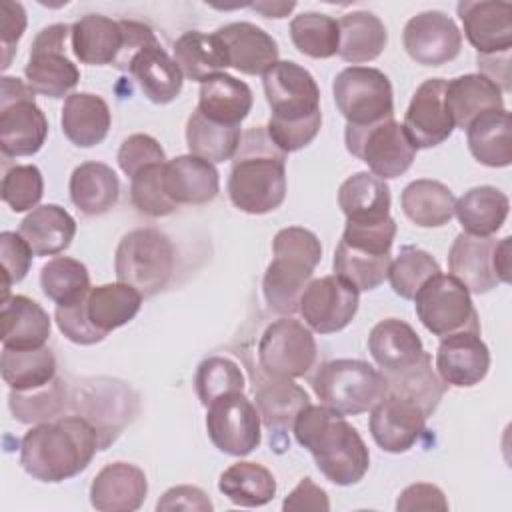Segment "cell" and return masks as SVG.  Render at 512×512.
Listing matches in <instances>:
<instances>
[{
	"mask_svg": "<svg viewBox=\"0 0 512 512\" xmlns=\"http://www.w3.org/2000/svg\"><path fill=\"white\" fill-rule=\"evenodd\" d=\"M264 94L272 110L266 132L282 152L308 146L320 132V88L314 76L292 60H278L264 76Z\"/></svg>",
	"mask_w": 512,
	"mask_h": 512,
	"instance_id": "1",
	"label": "cell"
},
{
	"mask_svg": "<svg viewBox=\"0 0 512 512\" xmlns=\"http://www.w3.org/2000/svg\"><path fill=\"white\" fill-rule=\"evenodd\" d=\"M102 450L98 428L84 416H60L32 426L20 442L22 468L40 482H62L88 468Z\"/></svg>",
	"mask_w": 512,
	"mask_h": 512,
	"instance_id": "2",
	"label": "cell"
},
{
	"mask_svg": "<svg viewBox=\"0 0 512 512\" xmlns=\"http://www.w3.org/2000/svg\"><path fill=\"white\" fill-rule=\"evenodd\" d=\"M294 436L316 460L318 470L336 486L364 478L370 466L368 448L358 430L336 410L308 404L294 420Z\"/></svg>",
	"mask_w": 512,
	"mask_h": 512,
	"instance_id": "3",
	"label": "cell"
},
{
	"mask_svg": "<svg viewBox=\"0 0 512 512\" xmlns=\"http://www.w3.org/2000/svg\"><path fill=\"white\" fill-rule=\"evenodd\" d=\"M286 152L268 136L266 126L248 128L232 158L228 198L246 214H268L286 198Z\"/></svg>",
	"mask_w": 512,
	"mask_h": 512,
	"instance_id": "4",
	"label": "cell"
},
{
	"mask_svg": "<svg viewBox=\"0 0 512 512\" xmlns=\"http://www.w3.org/2000/svg\"><path fill=\"white\" fill-rule=\"evenodd\" d=\"M274 258L262 280V294L270 310L292 316L298 302L322 260L318 236L302 226H288L276 232L272 240Z\"/></svg>",
	"mask_w": 512,
	"mask_h": 512,
	"instance_id": "5",
	"label": "cell"
},
{
	"mask_svg": "<svg viewBox=\"0 0 512 512\" xmlns=\"http://www.w3.org/2000/svg\"><path fill=\"white\" fill-rule=\"evenodd\" d=\"M312 388L324 406L342 416H356L386 396L388 380L368 362L338 358L316 368Z\"/></svg>",
	"mask_w": 512,
	"mask_h": 512,
	"instance_id": "6",
	"label": "cell"
},
{
	"mask_svg": "<svg viewBox=\"0 0 512 512\" xmlns=\"http://www.w3.org/2000/svg\"><path fill=\"white\" fill-rule=\"evenodd\" d=\"M118 282L130 284L144 298L158 294L174 272V246L156 228H136L122 236L114 254Z\"/></svg>",
	"mask_w": 512,
	"mask_h": 512,
	"instance_id": "7",
	"label": "cell"
},
{
	"mask_svg": "<svg viewBox=\"0 0 512 512\" xmlns=\"http://www.w3.org/2000/svg\"><path fill=\"white\" fill-rule=\"evenodd\" d=\"M34 90L14 76L0 82V150L8 156L36 154L48 136V120L34 100Z\"/></svg>",
	"mask_w": 512,
	"mask_h": 512,
	"instance_id": "8",
	"label": "cell"
},
{
	"mask_svg": "<svg viewBox=\"0 0 512 512\" xmlns=\"http://www.w3.org/2000/svg\"><path fill=\"white\" fill-rule=\"evenodd\" d=\"M332 94L338 112L350 126H370L394 118L392 84L378 68H344L332 82Z\"/></svg>",
	"mask_w": 512,
	"mask_h": 512,
	"instance_id": "9",
	"label": "cell"
},
{
	"mask_svg": "<svg viewBox=\"0 0 512 512\" xmlns=\"http://www.w3.org/2000/svg\"><path fill=\"white\" fill-rule=\"evenodd\" d=\"M418 320L434 336H450L456 332H480L478 314L470 292L450 274H436L422 284L414 296Z\"/></svg>",
	"mask_w": 512,
	"mask_h": 512,
	"instance_id": "10",
	"label": "cell"
},
{
	"mask_svg": "<svg viewBox=\"0 0 512 512\" xmlns=\"http://www.w3.org/2000/svg\"><path fill=\"white\" fill-rule=\"evenodd\" d=\"M344 140L348 152L366 162L370 172L382 180L402 176L416 158V148L394 118L370 126L346 124Z\"/></svg>",
	"mask_w": 512,
	"mask_h": 512,
	"instance_id": "11",
	"label": "cell"
},
{
	"mask_svg": "<svg viewBox=\"0 0 512 512\" xmlns=\"http://www.w3.org/2000/svg\"><path fill=\"white\" fill-rule=\"evenodd\" d=\"M316 356L312 330L290 316L268 324L258 342V364L270 378H302L314 368Z\"/></svg>",
	"mask_w": 512,
	"mask_h": 512,
	"instance_id": "12",
	"label": "cell"
},
{
	"mask_svg": "<svg viewBox=\"0 0 512 512\" xmlns=\"http://www.w3.org/2000/svg\"><path fill=\"white\" fill-rule=\"evenodd\" d=\"M68 34L70 26L66 24H50L36 34L30 46V58L24 66L26 84L36 94L68 98V92L76 88L80 72L64 52Z\"/></svg>",
	"mask_w": 512,
	"mask_h": 512,
	"instance_id": "13",
	"label": "cell"
},
{
	"mask_svg": "<svg viewBox=\"0 0 512 512\" xmlns=\"http://www.w3.org/2000/svg\"><path fill=\"white\" fill-rule=\"evenodd\" d=\"M206 432L220 452L246 456L260 446V414L244 392H230L206 406Z\"/></svg>",
	"mask_w": 512,
	"mask_h": 512,
	"instance_id": "14",
	"label": "cell"
},
{
	"mask_svg": "<svg viewBox=\"0 0 512 512\" xmlns=\"http://www.w3.org/2000/svg\"><path fill=\"white\" fill-rule=\"evenodd\" d=\"M358 290L336 274L310 280L304 288L298 312L306 326L318 334L344 330L358 312Z\"/></svg>",
	"mask_w": 512,
	"mask_h": 512,
	"instance_id": "15",
	"label": "cell"
},
{
	"mask_svg": "<svg viewBox=\"0 0 512 512\" xmlns=\"http://www.w3.org/2000/svg\"><path fill=\"white\" fill-rule=\"evenodd\" d=\"M402 42L416 64L442 66L460 54L462 32L448 14L426 10L406 22Z\"/></svg>",
	"mask_w": 512,
	"mask_h": 512,
	"instance_id": "16",
	"label": "cell"
},
{
	"mask_svg": "<svg viewBox=\"0 0 512 512\" xmlns=\"http://www.w3.org/2000/svg\"><path fill=\"white\" fill-rule=\"evenodd\" d=\"M426 414L422 408L394 392H386L370 408V434L374 442L390 454L408 452L426 430Z\"/></svg>",
	"mask_w": 512,
	"mask_h": 512,
	"instance_id": "17",
	"label": "cell"
},
{
	"mask_svg": "<svg viewBox=\"0 0 512 512\" xmlns=\"http://www.w3.org/2000/svg\"><path fill=\"white\" fill-rule=\"evenodd\" d=\"M444 90L446 80L428 78L416 88L408 104L402 128L416 150L434 148L454 132L452 118L444 104Z\"/></svg>",
	"mask_w": 512,
	"mask_h": 512,
	"instance_id": "18",
	"label": "cell"
},
{
	"mask_svg": "<svg viewBox=\"0 0 512 512\" xmlns=\"http://www.w3.org/2000/svg\"><path fill=\"white\" fill-rule=\"evenodd\" d=\"M458 16L478 56H502L512 48V4L502 0L458 2Z\"/></svg>",
	"mask_w": 512,
	"mask_h": 512,
	"instance_id": "19",
	"label": "cell"
},
{
	"mask_svg": "<svg viewBox=\"0 0 512 512\" xmlns=\"http://www.w3.org/2000/svg\"><path fill=\"white\" fill-rule=\"evenodd\" d=\"M490 368V352L480 332H456L440 340L436 352L438 376L456 388L480 384Z\"/></svg>",
	"mask_w": 512,
	"mask_h": 512,
	"instance_id": "20",
	"label": "cell"
},
{
	"mask_svg": "<svg viewBox=\"0 0 512 512\" xmlns=\"http://www.w3.org/2000/svg\"><path fill=\"white\" fill-rule=\"evenodd\" d=\"M148 494L142 468L128 462L106 464L90 484V504L100 512L138 510Z\"/></svg>",
	"mask_w": 512,
	"mask_h": 512,
	"instance_id": "21",
	"label": "cell"
},
{
	"mask_svg": "<svg viewBox=\"0 0 512 512\" xmlns=\"http://www.w3.org/2000/svg\"><path fill=\"white\" fill-rule=\"evenodd\" d=\"M224 42L228 64L242 74H266L278 62L276 40L252 22H230L216 30Z\"/></svg>",
	"mask_w": 512,
	"mask_h": 512,
	"instance_id": "22",
	"label": "cell"
},
{
	"mask_svg": "<svg viewBox=\"0 0 512 512\" xmlns=\"http://www.w3.org/2000/svg\"><path fill=\"white\" fill-rule=\"evenodd\" d=\"M368 350L384 376L398 374L428 356L416 330L398 318L380 320L370 330Z\"/></svg>",
	"mask_w": 512,
	"mask_h": 512,
	"instance_id": "23",
	"label": "cell"
},
{
	"mask_svg": "<svg viewBox=\"0 0 512 512\" xmlns=\"http://www.w3.org/2000/svg\"><path fill=\"white\" fill-rule=\"evenodd\" d=\"M496 240L492 236H470L458 234L448 250V270L470 294H486L500 284L492 254Z\"/></svg>",
	"mask_w": 512,
	"mask_h": 512,
	"instance_id": "24",
	"label": "cell"
},
{
	"mask_svg": "<svg viewBox=\"0 0 512 512\" xmlns=\"http://www.w3.org/2000/svg\"><path fill=\"white\" fill-rule=\"evenodd\" d=\"M164 190L176 206L208 204L220 192V176L212 162L194 154H184L166 160Z\"/></svg>",
	"mask_w": 512,
	"mask_h": 512,
	"instance_id": "25",
	"label": "cell"
},
{
	"mask_svg": "<svg viewBox=\"0 0 512 512\" xmlns=\"http://www.w3.org/2000/svg\"><path fill=\"white\" fill-rule=\"evenodd\" d=\"M126 72L134 76L144 96L154 104H168L182 92L184 74L158 40L142 46Z\"/></svg>",
	"mask_w": 512,
	"mask_h": 512,
	"instance_id": "26",
	"label": "cell"
},
{
	"mask_svg": "<svg viewBox=\"0 0 512 512\" xmlns=\"http://www.w3.org/2000/svg\"><path fill=\"white\" fill-rule=\"evenodd\" d=\"M0 322L2 346L14 350L46 346V340L50 338L52 330L48 312L36 300L24 294H14L2 300Z\"/></svg>",
	"mask_w": 512,
	"mask_h": 512,
	"instance_id": "27",
	"label": "cell"
},
{
	"mask_svg": "<svg viewBox=\"0 0 512 512\" xmlns=\"http://www.w3.org/2000/svg\"><path fill=\"white\" fill-rule=\"evenodd\" d=\"M502 90L484 74H464L446 80L444 104L454 128L466 130L468 124L484 112L502 110Z\"/></svg>",
	"mask_w": 512,
	"mask_h": 512,
	"instance_id": "28",
	"label": "cell"
},
{
	"mask_svg": "<svg viewBox=\"0 0 512 512\" xmlns=\"http://www.w3.org/2000/svg\"><path fill=\"white\" fill-rule=\"evenodd\" d=\"M74 56L82 64L106 66L114 64L124 46V30L120 20L102 14H86L70 26Z\"/></svg>",
	"mask_w": 512,
	"mask_h": 512,
	"instance_id": "29",
	"label": "cell"
},
{
	"mask_svg": "<svg viewBox=\"0 0 512 512\" xmlns=\"http://www.w3.org/2000/svg\"><path fill=\"white\" fill-rule=\"evenodd\" d=\"M252 90L246 82L230 74H214L202 82L196 110L212 122L240 126L252 110Z\"/></svg>",
	"mask_w": 512,
	"mask_h": 512,
	"instance_id": "30",
	"label": "cell"
},
{
	"mask_svg": "<svg viewBox=\"0 0 512 512\" xmlns=\"http://www.w3.org/2000/svg\"><path fill=\"white\" fill-rule=\"evenodd\" d=\"M110 108L104 98L90 92H74L62 106V132L78 148L100 144L110 130Z\"/></svg>",
	"mask_w": 512,
	"mask_h": 512,
	"instance_id": "31",
	"label": "cell"
},
{
	"mask_svg": "<svg viewBox=\"0 0 512 512\" xmlns=\"http://www.w3.org/2000/svg\"><path fill=\"white\" fill-rule=\"evenodd\" d=\"M310 404L304 388L290 378H266L254 386V406L270 434L280 436L294 426L296 416Z\"/></svg>",
	"mask_w": 512,
	"mask_h": 512,
	"instance_id": "32",
	"label": "cell"
},
{
	"mask_svg": "<svg viewBox=\"0 0 512 512\" xmlns=\"http://www.w3.org/2000/svg\"><path fill=\"white\" fill-rule=\"evenodd\" d=\"M338 206L346 222H382L390 216V188L372 172H356L340 184Z\"/></svg>",
	"mask_w": 512,
	"mask_h": 512,
	"instance_id": "33",
	"label": "cell"
},
{
	"mask_svg": "<svg viewBox=\"0 0 512 512\" xmlns=\"http://www.w3.org/2000/svg\"><path fill=\"white\" fill-rule=\"evenodd\" d=\"M470 154L484 166L506 168L512 162L510 112L490 110L474 118L466 128Z\"/></svg>",
	"mask_w": 512,
	"mask_h": 512,
	"instance_id": "34",
	"label": "cell"
},
{
	"mask_svg": "<svg viewBox=\"0 0 512 512\" xmlns=\"http://www.w3.org/2000/svg\"><path fill=\"white\" fill-rule=\"evenodd\" d=\"M18 234L34 256H54L66 250L76 234V220L58 204H42L20 222Z\"/></svg>",
	"mask_w": 512,
	"mask_h": 512,
	"instance_id": "35",
	"label": "cell"
},
{
	"mask_svg": "<svg viewBox=\"0 0 512 512\" xmlns=\"http://www.w3.org/2000/svg\"><path fill=\"white\" fill-rule=\"evenodd\" d=\"M70 200L86 216H100L116 206L120 180L116 172L102 162H82L70 176Z\"/></svg>",
	"mask_w": 512,
	"mask_h": 512,
	"instance_id": "36",
	"label": "cell"
},
{
	"mask_svg": "<svg viewBox=\"0 0 512 512\" xmlns=\"http://www.w3.org/2000/svg\"><path fill=\"white\" fill-rule=\"evenodd\" d=\"M340 44L338 56L350 64H364L376 60L388 42L384 22L366 10L348 12L338 20Z\"/></svg>",
	"mask_w": 512,
	"mask_h": 512,
	"instance_id": "37",
	"label": "cell"
},
{
	"mask_svg": "<svg viewBox=\"0 0 512 512\" xmlns=\"http://www.w3.org/2000/svg\"><path fill=\"white\" fill-rule=\"evenodd\" d=\"M510 210L508 196L496 186H476L464 192L456 204L454 214L470 236H492L506 222Z\"/></svg>",
	"mask_w": 512,
	"mask_h": 512,
	"instance_id": "38",
	"label": "cell"
},
{
	"mask_svg": "<svg viewBox=\"0 0 512 512\" xmlns=\"http://www.w3.org/2000/svg\"><path fill=\"white\" fill-rule=\"evenodd\" d=\"M142 294L124 282L102 284L90 288L86 296V314L92 326L108 336V332L128 324L140 312Z\"/></svg>",
	"mask_w": 512,
	"mask_h": 512,
	"instance_id": "39",
	"label": "cell"
},
{
	"mask_svg": "<svg viewBox=\"0 0 512 512\" xmlns=\"http://www.w3.org/2000/svg\"><path fill=\"white\" fill-rule=\"evenodd\" d=\"M456 198L452 190L430 178H418L410 182L400 196L402 212L410 222L422 228H440L454 216Z\"/></svg>",
	"mask_w": 512,
	"mask_h": 512,
	"instance_id": "40",
	"label": "cell"
},
{
	"mask_svg": "<svg viewBox=\"0 0 512 512\" xmlns=\"http://www.w3.org/2000/svg\"><path fill=\"white\" fill-rule=\"evenodd\" d=\"M174 62L182 70L184 78L204 82L214 74L228 68V54L218 34H206L198 30L184 32L174 44Z\"/></svg>",
	"mask_w": 512,
	"mask_h": 512,
	"instance_id": "41",
	"label": "cell"
},
{
	"mask_svg": "<svg viewBox=\"0 0 512 512\" xmlns=\"http://www.w3.org/2000/svg\"><path fill=\"white\" fill-rule=\"evenodd\" d=\"M218 488L232 504L254 508L264 506L274 498L276 480L262 464L236 462L220 474Z\"/></svg>",
	"mask_w": 512,
	"mask_h": 512,
	"instance_id": "42",
	"label": "cell"
},
{
	"mask_svg": "<svg viewBox=\"0 0 512 512\" xmlns=\"http://www.w3.org/2000/svg\"><path fill=\"white\" fill-rule=\"evenodd\" d=\"M0 368L4 382L16 392L46 386L56 378V358L48 346L30 350L2 348Z\"/></svg>",
	"mask_w": 512,
	"mask_h": 512,
	"instance_id": "43",
	"label": "cell"
},
{
	"mask_svg": "<svg viewBox=\"0 0 512 512\" xmlns=\"http://www.w3.org/2000/svg\"><path fill=\"white\" fill-rule=\"evenodd\" d=\"M240 138V126L212 122L198 110H194L186 122V144L190 154L212 164L232 160L238 150Z\"/></svg>",
	"mask_w": 512,
	"mask_h": 512,
	"instance_id": "44",
	"label": "cell"
},
{
	"mask_svg": "<svg viewBox=\"0 0 512 512\" xmlns=\"http://www.w3.org/2000/svg\"><path fill=\"white\" fill-rule=\"evenodd\" d=\"M334 274L352 284L358 292L378 288L386 278L392 264V254H376L338 242L334 252Z\"/></svg>",
	"mask_w": 512,
	"mask_h": 512,
	"instance_id": "45",
	"label": "cell"
},
{
	"mask_svg": "<svg viewBox=\"0 0 512 512\" xmlns=\"http://www.w3.org/2000/svg\"><path fill=\"white\" fill-rule=\"evenodd\" d=\"M40 286L56 306L74 304L90 292L88 268L70 256H56L40 270Z\"/></svg>",
	"mask_w": 512,
	"mask_h": 512,
	"instance_id": "46",
	"label": "cell"
},
{
	"mask_svg": "<svg viewBox=\"0 0 512 512\" xmlns=\"http://www.w3.org/2000/svg\"><path fill=\"white\" fill-rule=\"evenodd\" d=\"M388 380V392L400 394L412 402H416L426 416H432L438 408L448 384L432 370V358L430 354L420 360L418 364L386 376Z\"/></svg>",
	"mask_w": 512,
	"mask_h": 512,
	"instance_id": "47",
	"label": "cell"
},
{
	"mask_svg": "<svg viewBox=\"0 0 512 512\" xmlns=\"http://www.w3.org/2000/svg\"><path fill=\"white\" fill-rule=\"evenodd\" d=\"M290 38L298 52L310 58H330L338 54V20L320 12H302L290 22Z\"/></svg>",
	"mask_w": 512,
	"mask_h": 512,
	"instance_id": "48",
	"label": "cell"
},
{
	"mask_svg": "<svg viewBox=\"0 0 512 512\" xmlns=\"http://www.w3.org/2000/svg\"><path fill=\"white\" fill-rule=\"evenodd\" d=\"M438 262L428 254L426 250L414 248V246H404L400 254L392 260L390 270H388V280L392 290L404 298V300H414L416 292L422 288L426 280L432 276L440 274Z\"/></svg>",
	"mask_w": 512,
	"mask_h": 512,
	"instance_id": "49",
	"label": "cell"
},
{
	"mask_svg": "<svg viewBox=\"0 0 512 512\" xmlns=\"http://www.w3.org/2000/svg\"><path fill=\"white\" fill-rule=\"evenodd\" d=\"M8 404L18 422L40 424L60 414V410L66 404V388L60 378H54L50 384L34 390H26V392L10 390Z\"/></svg>",
	"mask_w": 512,
	"mask_h": 512,
	"instance_id": "50",
	"label": "cell"
},
{
	"mask_svg": "<svg viewBox=\"0 0 512 512\" xmlns=\"http://www.w3.org/2000/svg\"><path fill=\"white\" fill-rule=\"evenodd\" d=\"M194 388L202 406H208L218 396L230 392H244V374L240 366L230 358L210 356L198 364Z\"/></svg>",
	"mask_w": 512,
	"mask_h": 512,
	"instance_id": "51",
	"label": "cell"
},
{
	"mask_svg": "<svg viewBox=\"0 0 512 512\" xmlns=\"http://www.w3.org/2000/svg\"><path fill=\"white\" fill-rule=\"evenodd\" d=\"M166 164V162H164ZM164 164H152L130 178V200L138 212L160 218L172 214L178 206L164 190Z\"/></svg>",
	"mask_w": 512,
	"mask_h": 512,
	"instance_id": "52",
	"label": "cell"
},
{
	"mask_svg": "<svg viewBox=\"0 0 512 512\" xmlns=\"http://www.w3.org/2000/svg\"><path fill=\"white\" fill-rule=\"evenodd\" d=\"M2 200L14 212H26L38 208L44 194V178L34 164H16L6 170L0 188Z\"/></svg>",
	"mask_w": 512,
	"mask_h": 512,
	"instance_id": "53",
	"label": "cell"
},
{
	"mask_svg": "<svg viewBox=\"0 0 512 512\" xmlns=\"http://www.w3.org/2000/svg\"><path fill=\"white\" fill-rule=\"evenodd\" d=\"M32 248L16 232L0 234V256H2V300L10 296V286L24 280L32 264Z\"/></svg>",
	"mask_w": 512,
	"mask_h": 512,
	"instance_id": "54",
	"label": "cell"
},
{
	"mask_svg": "<svg viewBox=\"0 0 512 512\" xmlns=\"http://www.w3.org/2000/svg\"><path fill=\"white\" fill-rule=\"evenodd\" d=\"M118 166L128 176L134 178L140 170L152 166V164H164L166 154L156 138L148 134H132L128 136L118 150Z\"/></svg>",
	"mask_w": 512,
	"mask_h": 512,
	"instance_id": "55",
	"label": "cell"
},
{
	"mask_svg": "<svg viewBox=\"0 0 512 512\" xmlns=\"http://www.w3.org/2000/svg\"><path fill=\"white\" fill-rule=\"evenodd\" d=\"M394 236H396V222L392 216H388L382 222H370V224L346 222V228L340 240L368 252L390 254Z\"/></svg>",
	"mask_w": 512,
	"mask_h": 512,
	"instance_id": "56",
	"label": "cell"
},
{
	"mask_svg": "<svg viewBox=\"0 0 512 512\" xmlns=\"http://www.w3.org/2000/svg\"><path fill=\"white\" fill-rule=\"evenodd\" d=\"M88 296V294H86ZM86 296L80 298L74 304H66V306H56L54 318L56 324L60 328V332L74 344L80 346H92L96 342H102L106 336L102 332H98L92 322L88 320L86 314Z\"/></svg>",
	"mask_w": 512,
	"mask_h": 512,
	"instance_id": "57",
	"label": "cell"
},
{
	"mask_svg": "<svg viewBox=\"0 0 512 512\" xmlns=\"http://www.w3.org/2000/svg\"><path fill=\"white\" fill-rule=\"evenodd\" d=\"M26 30V10L20 2L4 0L0 6V46H2V70H6L16 54V44Z\"/></svg>",
	"mask_w": 512,
	"mask_h": 512,
	"instance_id": "58",
	"label": "cell"
},
{
	"mask_svg": "<svg viewBox=\"0 0 512 512\" xmlns=\"http://www.w3.org/2000/svg\"><path fill=\"white\" fill-rule=\"evenodd\" d=\"M396 510L400 512H414V510H448V500L444 492L428 482H416L406 486L398 500H396Z\"/></svg>",
	"mask_w": 512,
	"mask_h": 512,
	"instance_id": "59",
	"label": "cell"
},
{
	"mask_svg": "<svg viewBox=\"0 0 512 512\" xmlns=\"http://www.w3.org/2000/svg\"><path fill=\"white\" fill-rule=\"evenodd\" d=\"M214 506L204 490L196 486H174L162 494V498L156 504V510L168 512V510H198V512H210Z\"/></svg>",
	"mask_w": 512,
	"mask_h": 512,
	"instance_id": "60",
	"label": "cell"
},
{
	"mask_svg": "<svg viewBox=\"0 0 512 512\" xmlns=\"http://www.w3.org/2000/svg\"><path fill=\"white\" fill-rule=\"evenodd\" d=\"M282 508L288 512H300V510H316V512H328L330 500L324 488H320L312 478H302L298 486L284 498Z\"/></svg>",
	"mask_w": 512,
	"mask_h": 512,
	"instance_id": "61",
	"label": "cell"
},
{
	"mask_svg": "<svg viewBox=\"0 0 512 512\" xmlns=\"http://www.w3.org/2000/svg\"><path fill=\"white\" fill-rule=\"evenodd\" d=\"M510 236H504L502 240L496 242L494 254H492V264L494 272L500 282L508 284L510 282Z\"/></svg>",
	"mask_w": 512,
	"mask_h": 512,
	"instance_id": "62",
	"label": "cell"
},
{
	"mask_svg": "<svg viewBox=\"0 0 512 512\" xmlns=\"http://www.w3.org/2000/svg\"><path fill=\"white\" fill-rule=\"evenodd\" d=\"M250 8L266 18H284L296 8V2H254Z\"/></svg>",
	"mask_w": 512,
	"mask_h": 512,
	"instance_id": "63",
	"label": "cell"
}]
</instances>
